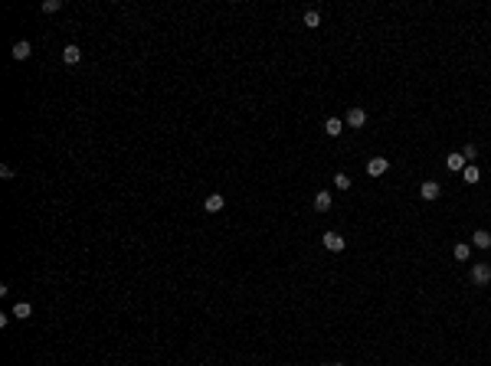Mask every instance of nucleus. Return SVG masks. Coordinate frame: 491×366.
<instances>
[{
    "label": "nucleus",
    "instance_id": "nucleus-1",
    "mask_svg": "<svg viewBox=\"0 0 491 366\" xmlns=\"http://www.w3.org/2000/svg\"><path fill=\"white\" fill-rule=\"evenodd\" d=\"M471 285H478V288L491 285V265H485V262H475V265H471Z\"/></svg>",
    "mask_w": 491,
    "mask_h": 366
},
{
    "label": "nucleus",
    "instance_id": "nucleus-2",
    "mask_svg": "<svg viewBox=\"0 0 491 366\" xmlns=\"http://www.w3.org/2000/svg\"><path fill=\"white\" fill-rule=\"evenodd\" d=\"M344 124H347V128H363V124H367V111H363L360 105H354V108L347 111V118H344Z\"/></svg>",
    "mask_w": 491,
    "mask_h": 366
},
{
    "label": "nucleus",
    "instance_id": "nucleus-3",
    "mask_svg": "<svg viewBox=\"0 0 491 366\" xmlns=\"http://www.w3.org/2000/svg\"><path fill=\"white\" fill-rule=\"evenodd\" d=\"M10 56L17 59V62H23V59H30V56H33V46L26 43V40H17V43L10 46Z\"/></svg>",
    "mask_w": 491,
    "mask_h": 366
},
{
    "label": "nucleus",
    "instance_id": "nucleus-4",
    "mask_svg": "<svg viewBox=\"0 0 491 366\" xmlns=\"http://www.w3.org/2000/svg\"><path fill=\"white\" fill-rule=\"evenodd\" d=\"M344 236H338V232H324V248L327 252H344Z\"/></svg>",
    "mask_w": 491,
    "mask_h": 366
},
{
    "label": "nucleus",
    "instance_id": "nucleus-5",
    "mask_svg": "<svg viewBox=\"0 0 491 366\" xmlns=\"http://www.w3.org/2000/svg\"><path fill=\"white\" fill-rule=\"evenodd\" d=\"M386 170H390V161H386V157H373V161L367 163V173H370V177H383Z\"/></svg>",
    "mask_w": 491,
    "mask_h": 366
},
{
    "label": "nucleus",
    "instance_id": "nucleus-6",
    "mask_svg": "<svg viewBox=\"0 0 491 366\" xmlns=\"http://www.w3.org/2000/svg\"><path fill=\"white\" fill-rule=\"evenodd\" d=\"M471 245L475 248H491V232L488 229H475V232H471Z\"/></svg>",
    "mask_w": 491,
    "mask_h": 366
},
{
    "label": "nucleus",
    "instance_id": "nucleus-7",
    "mask_svg": "<svg viewBox=\"0 0 491 366\" xmlns=\"http://www.w3.org/2000/svg\"><path fill=\"white\" fill-rule=\"evenodd\" d=\"M419 193H423V200H439V193H442V186H439L436 180H426L423 186H419Z\"/></svg>",
    "mask_w": 491,
    "mask_h": 366
},
{
    "label": "nucleus",
    "instance_id": "nucleus-8",
    "mask_svg": "<svg viewBox=\"0 0 491 366\" xmlns=\"http://www.w3.org/2000/svg\"><path fill=\"white\" fill-rule=\"evenodd\" d=\"M79 59H82V49H79V46H72V43H69V46H65V49H63V62H65V65H76Z\"/></svg>",
    "mask_w": 491,
    "mask_h": 366
},
{
    "label": "nucleus",
    "instance_id": "nucleus-9",
    "mask_svg": "<svg viewBox=\"0 0 491 366\" xmlns=\"http://www.w3.org/2000/svg\"><path fill=\"white\" fill-rule=\"evenodd\" d=\"M223 206H226V200H223L219 193H213V196H207V203H203V209H207V213H219Z\"/></svg>",
    "mask_w": 491,
    "mask_h": 366
},
{
    "label": "nucleus",
    "instance_id": "nucleus-10",
    "mask_svg": "<svg viewBox=\"0 0 491 366\" xmlns=\"http://www.w3.org/2000/svg\"><path fill=\"white\" fill-rule=\"evenodd\" d=\"M10 314H13V317H20V321H26V317L33 314V304H30V301H17Z\"/></svg>",
    "mask_w": 491,
    "mask_h": 366
},
{
    "label": "nucleus",
    "instance_id": "nucleus-11",
    "mask_svg": "<svg viewBox=\"0 0 491 366\" xmlns=\"http://www.w3.org/2000/svg\"><path fill=\"white\" fill-rule=\"evenodd\" d=\"M446 167H448V170H465V157H462V151L448 154V157H446Z\"/></svg>",
    "mask_w": 491,
    "mask_h": 366
},
{
    "label": "nucleus",
    "instance_id": "nucleus-12",
    "mask_svg": "<svg viewBox=\"0 0 491 366\" xmlns=\"http://www.w3.org/2000/svg\"><path fill=\"white\" fill-rule=\"evenodd\" d=\"M341 131H344V121H341V118H327V121H324V134L338 138Z\"/></svg>",
    "mask_w": 491,
    "mask_h": 366
},
{
    "label": "nucleus",
    "instance_id": "nucleus-13",
    "mask_svg": "<svg viewBox=\"0 0 491 366\" xmlns=\"http://www.w3.org/2000/svg\"><path fill=\"white\" fill-rule=\"evenodd\" d=\"M315 209H318V213H327V209H331V193L321 190V193L315 196Z\"/></svg>",
    "mask_w": 491,
    "mask_h": 366
},
{
    "label": "nucleus",
    "instance_id": "nucleus-14",
    "mask_svg": "<svg viewBox=\"0 0 491 366\" xmlns=\"http://www.w3.org/2000/svg\"><path fill=\"white\" fill-rule=\"evenodd\" d=\"M452 252H455V259H458V262H469V255H471V245H469V242H458V245L452 248Z\"/></svg>",
    "mask_w": 491,
    "mask_h": 366
},
{
    "label": "nucleus",
    "instance_id": "nucleus-15",
    "mask_svg": "<svg viewBox=\"0 0 491 366\" xmlns=\"http://www.w3.org/2000/svg\"><path fill=\"white\" fill-rule=\"evenodd\" d=\"M305 26H308V30L321 26V13H318V10H305Z\"/></svg>",
    "mask_w": 491,
    "mask_h": 366
},
{
    "label": "nucleus",
    "instance_id": "nucleus-16",
    "mask_svg": "<svg viewBox=\"0 0 491 366\" xmlns=\"http://www.w3.org/2000/svg\"><path fill=\"white\" fill-rule=\"evenodd\" d=\"M462 173H465V183H478V180H481V170H478V167H465Z\"/></svg>",
    "mask_w": 491,
    "mask_h": 366
},
{
    "label": "nucleus",
    "instance_id": "nucleus-17",
    "mask_svg": "<svg viewBox=\"0 0 491 366\" xmlns=\"http://www.w3.org/2000/svg\"><path fill=\"white\" fill-rule=\"evenodd\" d=\"M59 7H63V0H43V3H40V10H43V13H56Z\"/></svg>",
    "mask_w": 491,
    "mask_h": 366
},
{
    "label": "nucleus",
    "instance_id": "nucleus-18",
    "mask_svg": "<svg viewBox=\"0 0 491 366\" xmlns=\"http://www.w3.org/2000/svg\"><path fill=\"white\" fill-rule=\"evenodd\" d=\"M334 186L338 190H350V177L347 173H334Z\"/></svg>",
    "mask_w": 491,
    "mask_h": 366
},
{
    "label": "nucleus",
    "instance_id": "nucleus-19",
    "mask_svg": "<svg viewBox=\"0 0 491 366\" xmlns=\"http://www.w3.org/2000/svg\"><path fill=\"white\" fill-rule=\"evenodd\" d=\"M462 157H465V161H471V157H478V147H475V144H465V151H462Z\"/></svg>",
    "mask_w": 491,
    "mask_h": 366
},
{
    "label": "nucleus",
    "instance_id": "nucleus-20",
    "mask_svg": "<svg viewBox=\"0 0 491 366\" xmlns=\"http://www.w3.org/2000/svg\"><path fill=\"white\" fill-rule=\"evenodd\" d=\"M0 177H3V180H10V177H13V167H10V163H3V167H0Z\"/></svg>",
    "mask_w": 491,
    "mask_h": 366
},
{
    "label": "nucleus",
    "instance_id": "nucleus-21",
    "mask_svg": "<svg viewBox=\"0 0 491 366\" xmlns=\"http://www.w3.org/2000/svg\"><path fill=\"white\" fill-rule=\"evenodd\" d=\"M324 366H341V363H324Z\"/></svg>",
    "mask_w": 491,
    "mask_h": 366
}]
</instances>
